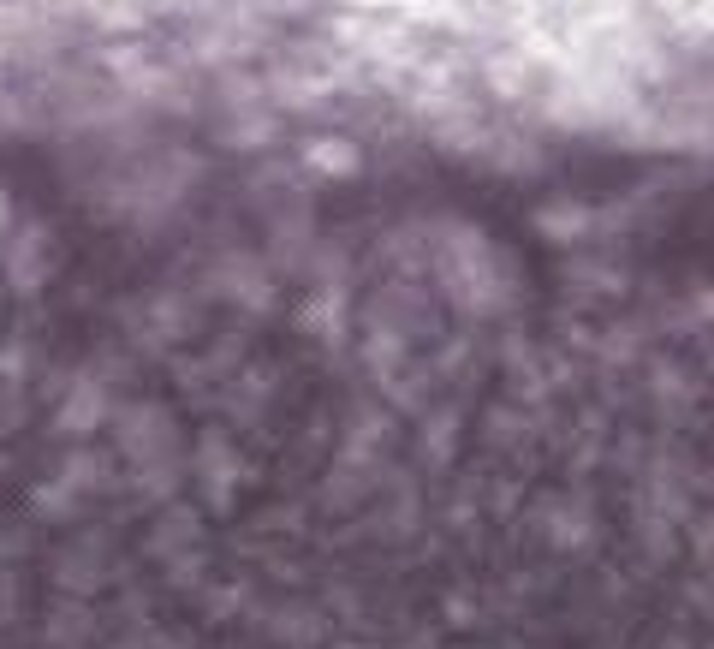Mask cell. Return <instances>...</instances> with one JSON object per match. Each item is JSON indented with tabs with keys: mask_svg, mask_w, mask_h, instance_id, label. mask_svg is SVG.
<instances>
[{
	"mask_svg": "<svg viewBox=\"0 0 714 649\" xmlns=\"http://www.w3.org/2000/svg\"><path fill=\"white\" fill-rule=\"evenodd\" d=\"M310 167L316 173H357V149L346 137H316L310 143Z\"/></svg>",
	"mask_w": 714,
	"mask_h": 649,
	"instance_id": "1",
	"label": "cell"
}]
</instances>
